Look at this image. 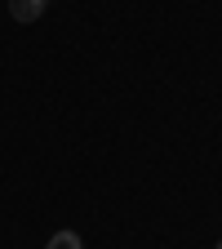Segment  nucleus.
<instances>
[{
    "label": "nucleus",
    "instance_id": "obj_3",
    "mask_svg": "<svg viewBox=\"0 0 222 249\" xmlns=\"http://www.w3.org/2000/svg\"><path fill=\"white\" fill-rule=\"evenodd\" d=\"M218 249H222V240H218Z\"/></svg>",
    "mask_w": 222,
    "mask_h": 249
},
{
    "label": "nucleus",
    "instance_id": "obj_2",
    "mask_svg": "<svg viewBox=\"0 0 222 249\" xmlns=\"http://www.w3.org/2000/svg\"><path fill=\"white\" fill-rule=\"evenodd\" d=\"M45 249H85V245H80V236H76V231H53Z\"/></svg>",
    "mask_w": 222,
    "mask_h": 249
},
{
    "label": "nucleus",
    "instance_id": "obj_1",
    "mask_svg": "<svg viewBox=\"0 0 222 249\" xmlns=\"http://www.w3.org/2000/svg\"><path fill=\"white\" fill-rule=\"evenodd\" d=\"M9 14H14L18 22H36V18L45 14V0H9Z\"/></svg>",
    "mask_w": 222,
    "mask_h": 249
}]
</instances>
